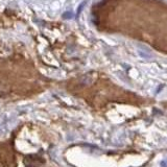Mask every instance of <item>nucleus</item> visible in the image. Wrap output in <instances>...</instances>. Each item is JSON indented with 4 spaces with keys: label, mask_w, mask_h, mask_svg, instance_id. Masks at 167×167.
Instances as JSON below:
<instances>
[{
    "label": "nucleus",
    "mask_w": 167,
    "mask_h": 167,
    "mask_svg": "<svg viewBox=\"0 0 167 167\" xmlns=\"http://www.w3.org/2000/svg\"><path fill=\"white\" fill-rule=\"evenodd\" d=\"M161 167H167V160L161 161Z\"/></svg>",
    "instance_id": "1"
}]
</instances>
